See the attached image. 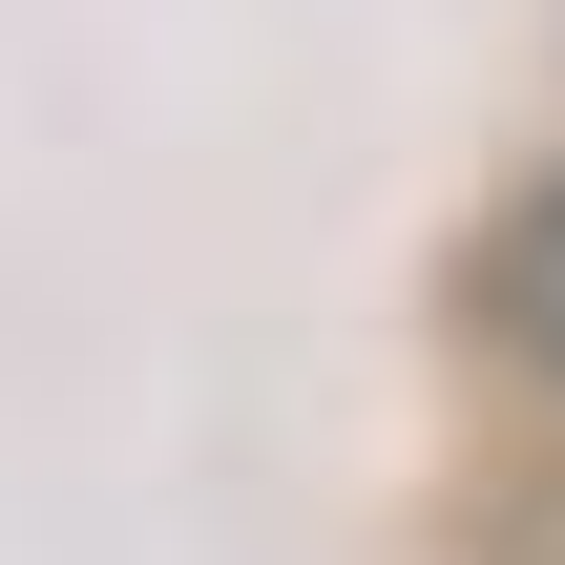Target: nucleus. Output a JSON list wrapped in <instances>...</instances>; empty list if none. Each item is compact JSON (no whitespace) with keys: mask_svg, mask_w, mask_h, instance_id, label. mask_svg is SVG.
<instances>
[{"mask_svg":"<svg viewBox=\"0 0 565 565\" xmlns=\"http://www.w3.org/2000/svg\"><path fill=\"white\" fill-rule=\"evenodd\" d=\"M482 335H503V356L565 398V168L503 210V231H482Z\"/></svg>","mask_w":565,"mask_h":565,"instance_id":"nucleus-1","label":"nucleus"}]
</instances>
